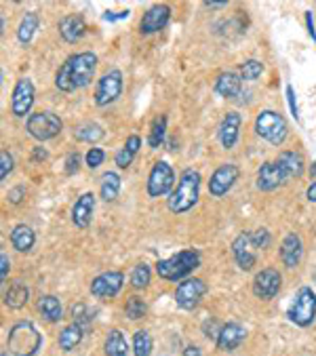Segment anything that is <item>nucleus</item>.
I'll return each instance as SVG.
<instances>
[{
    "label": "nucleus",
    "mask_w": 316,
    "mask_h": 356,
    "mask_svg": "<svg viewBox=\"0 0 316 356\" xmlns=\"http://www.w3.org/2000/svg\"><path fill=\"white\" fill-rule=\"evenodd\" d=\"M281 284H283V276L278 274V270L264 268L253 278V293L260 300H272L281 291Z\"/></svg>",
    "instance_id": "f8f14e48"
},
{
    "label": "nucleus",
    "mask_w": 316,
    "mask_h": 356,
    "mask_svg": "<svg viewBox=\"0 0 316 356\" xmlns=\"http://www.w3.org/2000/svg\"><path fill=\"white\" fill-rule=\"evenodd\" d=\"M45 159H47V150L38 146V148L34 150V161H45Z\"/></svg>",
    "instance_id": "603ef678"
},
{
    "label": "nucleus",
    "mask_w": 316,
    "mask_h": 356,
    "mask_svg": "<svg viewBox=\"0 0 316 356\" xmlns=\"http://www.w3.org/2000/svg\"><path fill=\"white\" fill-rule=\"evenodd\" d=\"M281 184H285V177H283V173H281L276 163H264L258 169V188L262 192H272Z\"/></svg>",
    "instance_id": "412c9836"
},
{
    "label": "nucleus",
    "mask_w": 316,
    "mask_h": 356,
    "mask_svg": "<svg viewBox=\"0 0 316 356\" xmlns=\"http://www.w3.org/2000/svg\"><path fill=\"white\" fill-rule=\"evenodd\" d=\"M120 91H123V72L120 70H110L106 72L100 81H97V87H95V104L97 106H110L112 102H116L120 97Z\"/></svg>",
    "instance_id": "1a4fd4ad"
},
{
    "label": "nucleus",
    "mask_w": 316,
    "mask_h": 356,
    "mask_svg": "<svg viewBox=\"0 0 316 356\" xmlns=\"http://www.w3.org/2000/svg\"><path fill=\"white\" fill-rule=\"evenodd\" d=\"M38 310L40 314L49 321V323H59L63 318V310H61V304L55 296H42L38 300Z\"/></svg>",
    "instance_id": "bb28decb"
},
{
    "label": "nucleus",
    "mask_w": 316,
    "mask_h": 356,
    "mask_svg": "<svg viewBox=\"0 0 316 356\" xmlns=\"http://www.w3.org/2000/svg\"><path fill=\"white\" fill-rule=\"evenodd\" d=\"M165 133H167V116H156L150 129V137H148V144L150 148H161V144L165 141Z\"/></svg>",
    "instance_id": "2f4dec72"
},
{
    "label": "nucleus",
    "mask_w": 316,
    "mask_h": 356,
    "mask_svg": "<svg viewBox=\"0 0 316 356\" xmlns=\"http://www.w3.org/2000/svg\"><path fill=\"white\" fill-rule=\"evenodd\" d=\"M306 24H308V34L312 36V40L316 42V32H314V19H312V13H306Z\"/></svg>",
    "instance_id": "8fccbe9b"
},
{
    "label": "nucleus",
    "mask_w": 316,
    "mask_h": 356,
    "mask_svg": "<svg viewBox=\"0 0 316 356\" xmlns=\"http://www.w3.org/2000/svg\"><path fill=\"white\" fill-rule=\"evenodd\" d=\"M78 167H81V156H78V152L68 154V159H65V173L74 175L78 171Z\"/></svg>",
    "instance_id": "37998d69"
},
{
    "label": "nucleus",
    "mask_w": 316,
    "mask_h": 356,
    "mask_svg": "<svg viewBox=\"0 0 316 356\" xmlns=\"http://www.w3.org/2000/svg\"><path fill=\"white\" fill-rule=\"evenodd\" d=\"M38 30V15L36 13H26L22 24H19V30H17V38L22 44H28L34 36V32Z\"/></svg>",
    "instance_id": "473e14b6"
},
{
    "label": "nucleus",
    "mask_w": 316,
    "mask_h": 356,
    "mask_svg": "<svg viewBox=\"0 0 316 356\" xmlns=\"http://www.w3.org/2000/svg\"><path fill=\"white\" fill-rule=\"evenodd\" d=\"M316 316V293L310 287H301L289 308V318L297 327H308L312 325Z\"/></svg>",
    "instance_id": "0eeeda50"
},
{
    "label": "nucleus",
    "mask_w": 316,
    "mask_h": 356,
    "mask_svg": "<svg viewBox=\"0 0 316 356\" xmlns=\"http://www.w3.org/2000/svg\"><path fill=\"white\" fill-rule=\"evenodd\" d=\"M255 131L260 137L270 141L272 146H281L287 139L289 127H287V120L283 118V114H278L274 110H262L255 118Z\"/></svg>",
    "instance_id": "39448f33"
},
{
    "label": "nucleus",
    "mask_w": 316,
    "mask_h": 356,
    "mask_svg": "<svg viewBox=\"0 0 316 356\" xmlns=\"http://www.w3.org/2000/svg\"><path fill=\"white\" fill-rule=\"evenodd\" d=\"M241 114L239 112H228L219 124V141H221V146L226 150L234 148L236 144V139H239V131H241Z\"/></svg>",
    "instance_id": "a211bd4d"
},
{
    "label": "nucleus",
    "mask_w": 316,
    "mask_h": 356,
    "mask_svg": "<svg viewBox=\"0 0 316 356\" xmlns=\"http://www.w3.org/2000/svg\"><path fill=\"white\" fill-rule=\"evenodd\" d=\"M123 284H125V274L123 272H116V270L104 272L97 278H93L91 296L97 298V300H110V298L120 293Z\"/></svg>",
    "instance_id": "9d476101"
},
{
    "label": "nucleus",
    "mask_w": 316,
    "mask_h": 356,
    "mask_svg": "<svg viewBox=\"0 0 316 356\" xmlns=\"http://www.w3.org/2000/svg\"><path fill=\"white\" fill-rule=\"evenodd\" d=\"M9 268H11V261H9L7 253L3 251V253H0V278H3V282H5L7 276H9Z\"/></svg>",
    "instance_id": "49530a36"
},
{
    "label": "nucleus",
    "mask_w": 316,
    "mask_h": 356,
    "mask_svg": "<svg viewBox=\"0 0 316 356\" xmlns=\"http://www.w3.org/2000/svg\"><path fill=\"white\" fill-rule=\"evenodd\" d=\"M247 337V329L239 323H228L221 327V333L217 337V350H234V348H239L243 343V339Z\"/></svg>",
    "instance_id": "6ab92c4d"
},
{
    "label": "nucleus",
    "mask_w": 316,
    "mask_h": 356,
    "mask_svg": "<svg viewBox=\"0 0 316 356\" xmlns=\"http://www.w3.org/2000/svg\"><path fill=\"white\" fill-rule=\"evenodd\" d=\"M301 255H303L301 238L295 232H289L283 238V245H281V259H283V264L287 268H297L299 261H301Z\"/></svg>",
    "instance_id": "aec40b11"
},
{
    "label": "nucleus",
    "mask_w": 316,
    "mask_h": 356,
    "mask_svg": "<svg viewBox=\"0 0 316 356\" xmlns=\"http://www.w3.org/2000/svg\"><path fill=\"white\" fill-rule=\"evenodd\" d=\"M171 19V9L167 5H154L150 7L143 17H141V24H139V30L141 34H154V32H161Z\"/></svg>",
    "instance_id": "2eb2a0df"
},
{
    "label": "nucleus",
    "mask_w": 316,
    "mask_h": 356,
    "mask_svg": "<svg viewBox=\"0 0 316 356\" xmlns=\"http://www.w3.org/2000/svg\"><path fill=\"white\" fill-rule=\"evenodd\" d=\"M133 352H135V356H150L152 354V337L148 331H137L133 335Z\"/></svg>",
    "instance_id": "c9c22d12"
},
{
    "label": "nucleus",
    "mask_w": 316,
    "mask_h": 356,
    "mask_svg": "<svg viewBox=\"0 0 316 356\" xmlns=\"http://www.w3.org/2000/svg\"><path fill=\"white\" fill-rule=\"evenodd\" d=\"M81 341H83V327L76 325V323H72L70 327H65L59 333V348L63 352H72Z\"/></svg>",
    "instance_id": "cd10ccee"
},
{
    "label": "nucleus",
    "mask_w": 316,
    "mask_h": 356,
    "mask_svg": "<svg viewBox=\"0 0 316 356\" xmlns=\"http://www.w3.org/2000/svg\"><path fill=\"white\" fill-rule=\"evenodd\" d=\"M306 198H308L310 202H316V181H312V184L308 186V190H306Z\"/></svg>",
    "instance_id": "3c124183"
},
{
    "label": "nucleus",
    "mask_w": 316,
    "mask_h": 356,
    "mask_svg": "<svg viewBox=\"0 0 316 356\" xmlns=\"http://www.w3.org/2000/svg\"><path fill=\"white\" fill-rule=\"evenodd\" d=\"M251 241H253L255 249H268L270 247V232L260 228V230L251 232Z\"/></svg>",
    "instance_id": "79ce46f5"
},
{
    "label": "nucleus",
    "mask_w": 316,
    "mask_h": 356,
    "mask_svg": "<svg viewBox=\"0 0 316 356\" xmlns=\"http://www.w3.org/2000/svg\"><path fill=\"white\" fill-rule=\"evenodd\" d=\"M150 278H152V272H150V266L148 264H137L131 272V284L135 289H143L150 284Z\"/></svg>",
    "instance_id": "f704fd0d"
},
{
    "label": "nucleus",
    "mask_w": 316,
    "mask_h": 356,
    "mask_svg": "<svg viewBox=\"0 0 316 356\" xmlns=\"http://www.w3.org/2000/svg\"><path fill=\"white\" fill-rule=\"evenodd\" d=\"M184 356H200V350H198L196 346H188V348L184 350Z\"/></svg>",
    "instance_id": "864d4df0"
},
{
    "label": "nucleus",
    "mask_w": 316,
    "mask_h": 356,
    "mask_svg": "<svg viewBox=\"0 0 316 356\" xmlns=\"http://www.w3.org/2000/svg\"><path fill=\"white\" fill-rule=\"evenodd\" d=\"M32 106H34V85L30 79H19L13 89L11 110L15 116H26V114H30Z\"/></svg>",
    "instance_id": "4468645a"
},
{
    "label": "nucleus",
    "mask_w": 316,
    "mask_h": 356,
    "mask_svg": "<svg viewBox=\"0 0 316 356\" xmlns=\"http://www.w3.org/2000/svg\"><path fill=\"white\" fill-rule=\"evenodd\" d=\"M236 179H239V167L232 165V163L219 165V167L213 171L211 179H209V194L215 196V198L228 194Z\"/></svg>",
    "instance_id": "ddd939ff"
},
{
    "label": "nucleus",
    "mask_w": 316,
    "mask_h": 356,
    "mask_svg": "<svg viewBox=\"0 0 316 356\" xmlns=\"http://www.w3.org/2000/svg\"><path fill=\"white\" fill-rule=\"evenodd\" d=\"M93 211H95V196L91 192H85L81 198L74 202V209H72V222H74V226L85 230L91 224Z\"/></svg>",
    "instance_id": "f3484780"
},
{
    "label": "nucleus",
    "mask_w": 316,
    "mask_h": 356,
    "mask_svg": "<svg viewBox=\"0 0 316 356\" xmlns=\"http://www.w3.org/2000/svg\"><path fill=\"white\" fill-rule=\"evenodd\" d=\"M100 192H102V198L104 200H108V202L114 200L118 196V192H120V177H118V173H114V171L104 173Z\"/></svg>",
    "instance_id": "7c9ffc66"
},
{
    "label": "nucleus",
    "mask_w": 316,
    "mask_h": 356,
    "mask_svg": "<svg viewBox=\"0 0 316 356\" xmlns=\"http://www.w3.org/2000/svg\"><path fill=\"white\" fill-rule=\"evenodd\" d=\"M72 316H74V323H76V325H81V327H85V325L91 321V314H89V310H87L85 304H76V306H72Z\"/></svg>",
    "instance_id": "58836bf2"
},
{
    "label": "nucleus",
    "mask_w": 316,
    "mask_h": 356,
    "mask_svg": "<svg viewBox=\"0 0 316 356\" xmlns=\"http://www.w3.org/2000/svg\"><path fill=\"white\" fill-rule=\"evenodd\" d=\"M3 356H7V352H3Z\"/></svg>",
    "instance_id": "4d7b16f0"
},
{
    "label": "nucleus",
    "mask_w": 316,
    "mask_h": 356,
    "mask_svg": "<svg viewBox=\"0 0 316 356\" xmlns=\"http://www.w3.org/2000/svg\"><path fill=\"white\" fill-rule=\"evenodd\" d=\"M221 327H223V325H221ZM221 327L217 329V323H215V321H207V323H205V335H207L209 339L217 341V337H219V333H221Z\"/></svg>",
    "instance_id": "c03bdc74"
},
{
    "label": "nucleus",
    "mask_w": 316,
    "mask_h": 356,
    "mask_svg": "<svg viewBox=\"0 0 316 356\" xmlns=\"http://www.w3.org/2000/svg\"><path fill=\"white\" fill-rule=\"evenodd\" d=\"M127 17H129V11H120V13H110V11H108V13L104 15L106 22H116V19H127Z\"/></svg>",
    "instance_id": "09e8293b"
},
{
    "label": "nucleus",
    "mask_w": 316,
    "mask_h": 356,
    "mask_svg": "<svg viewBox=\"0 0 316 356\" xmlns=\"http://www.w3.org/2000/svg\"><path fill=\"white\" fill-rule=\"evenodd\" d=\"M200 266V253L196 249H186L180 251L177 255L169 259H161L156 264V272L165 280H182L190 272H194Z\"/></svg>",
    "instance_id": "7ed1b4c3"
},
{
    "label": "nucleus",
    "mask_w": 316,
    "mask_h": 356,
    "mask_svg": "<svg viewBox=\"0 0 316 356\" xmlns=\"http://www.w3.org/2000/svg\"><path fill=\"white\" fill-rule=\"evenodd\" d=\"M310 175H312V177H316V163H312V167H310Z\"/></svg>",
    "instance_id": "6e6d98bb"
},
{
    "label": "nucleus",
    "mask_w": 316,
    "mask_h": 356,
    "mask_svg": "<svg viewBox=\"0 0 316 356\" xmlns=\"http://www.w3.org/2000/svg\"><path fill=\"white\" fill-rule=\"evenodd\" d=\"M87 32V24L81 15H68L59 22V34L63 36V40L68 42H76L81 40Z\"/></svg>",
    "instance_id": "b1692460"
},
{
    "label": "nucleus",
    "mask_w": 316,
    "mask_h": 356,
    "mask_svg": "<svg viewBox=\"0 0 316 356\" xmlns=\"http://www.w3.org/2000/svg\"><path fill=\"white\" fill-rule=\"evenodd\" d=\"M198 190H200V173L194 169H186L177 181V188L169 194V211L180 216V213L190 211L198 202Z\"/></svg>",
    "instance_id": "f03ea898"
},
{
    "label": "nucleus",
    "mask_w": 316,
    "mask_h": 356,
    "mask_svg": "<svg viewBox=\"0 0 316 356\" xmlns=\"http://www.w3.org/2000/svg\"><path fill=\"white\" fill-rule=\"evenodd\" d=\"M104 159H106V154H104V150H102V148H91V150L87 152V156H85V161H87V167H89V169H97V167L104 163Z\"/></svg>",
    "instance_id": "a19ab883"
},
{
    "label": "nucleus",
    "mask_w": 316,
    "mask_h": 356,
    "mask_svg": "<svg viewBox=\"0 0 316 356\" xmlns=\"http://www.w3.org/2000/svg\"><path fill=\"white\" fill-rule=\"evenodd\" d=\"M26 129L28 133L38 139V141H47V139H53L61 133L63 129V122L57 114L53 112H36V114H30L28 116V122H26Z\"/></svg>",
    "instance_id": "423d86ee"
},
{
    "label": "nucleus",
    "mask_w": 316,
    "mask_h": 356,
    "mask_svg": "<svg viewBox=\"0 0 316 356\" xmlns=\"http://www.w3.org/2000/svg\"><path fill=\"white\" fill-rule=\"evenodd\" d=\"M11 171H13V156L7 150H3L0 152V179L5 181Z\"/></svg>",
    "instance_id": "ea45409f"
},
{
    "label": "nucleus",
    "mask_w": 316,
    "mask_h": 356,
    "mask_svg": "<svg viewBox=\"0 0 316 356\" xmlns=\"http://www.w3.org/2000/svg\"><path fill=\"white\" fill-rule=\"evenodd\" d=\"M253 249H255V245H253V241H251V234H247V232L239 234V236L234 238V243H232L234 259H236V264L241 266V270H245V272L251 270V268L255 266V261H258Z\"/></svg>",
    "instance_id": "dca6fc26"
},
{
    "label": "nucleus",
    "mask_w": 316,
    "mask_h": 356,
    "mask_svg": "<svg viewBox=\"0 0 316 356\" xmlns=\"http://www.w3.org/2000/svg\"><path fill=\"white\" fill-rule=\"evenodd\" d=\"M34 241H36L34 230H32L30 226H26V224H17V226L11 230V245H13L19 253L32 251Z\"/></svg>",
    "instance_id": "393cba45"
},
{
    "label": "nucleus",
    "mask_w": 316,
    "mask_h": 356,
    "mask_svg": "<svg viewBox=\"0 0 316 356\" xmlns=\"http://www.w3.org/2000/svg\"><path fill=\"white\" fill-rule=\"evenodd\" d=\"M205 293H207V284L200 278H186L175 289V302L184 310H194Z\"/></svg>",
    "instance_id": "9b49d317"
},
{
    "label": "nucleus",
    "mask_w": 316,
    "mask_h": 356,
    "mask_svg": "<svg viewBox=\"0 0 316 356\" xmlns=\"http://www.w3.org/2000/svg\"><path fill=\"white\" fill-rule=\"evenodd\" d=\"M287 102H289V110H291L293 118L299 120V112H297V102H295V91H293V87H287Z\"/></svg>",
    "instance_id": "a18cd8bd"
},
{
    "label": "nucleus",
    "mask_w": 316,
    "mask_h": 356,
    "mask_svg": "<svg viewBox=\"0 0 316 356\" xmlns=\"http://www.w3.org/2000/svg\"><path fill=\"white\" fill-rule=\"evenodd\" d=\"M274 163L278 165V169H281L285 181L293 179V177H299V175L303 173V159H301V154H297V152H289V150H287V152H281L278 159H276Z\"/></svg>",
    "instance_id": "4be33fe9"
},
{
    "label": "nucleus",
    "mask_w": 316,
    "mask_h": 356,
    "mask_svg": "<svg viewBox=\"0 0 316 356\" xmlns=\"http://www.w3.org/2000/svg\"><path fill=\"white\" fill-rule=\"evenodd\" d=\"M205 7H211V9H219V7H223L221 3H205Z\"/></svg>",
    "instance_id": "5fc2aeb1"
},
{
    "label": "nucleus",
    "mask_w": 316,
    "mask_h": 356,
    "mask_svg": "<svg viewBox=\"0 0 316 356\" xmlns=\"http://www.w3.org/2000/svg\"><path fill=\"white\" fill-rule=\"evenodd\" d=\"M139 146H141V139H139L137 135H131V137L127 139V144H125V146L118 150V154H116V165H118L120 169L131 167V163H133V159H135Z\"/></svg>",
    "instance_id": "c85d7f7f"
},
{
    "label": "nucleus",
    "mask_w": 316,
    "mask_h": 356,
    "mask_svg": "<svg viewBox=\"0 0 316 356\" xmlns=\"http://www.w3.org/2000/svg\"><path fill=\"white\" fill-rule=\"evenodd\" d=\"M28 298H30V289H28V284L24 280H15L9 291L5 293V304L13 310H19L28 304Z\"/></svg>",
    "instance_id": "a878e982"
},
{
    "label": "nucleus",
    "mask_w": 316,
    "mask_h": 356,
    "mask_svg": "<svg viewBox=\"0 0 316 356\" xmlns=\"http://www.w3.org/2000/svg\"><path fill=\"white\" fill-rule=\"evenodd\" d=\"M97 70V55L91 51L76 53L65 59V63L59 67V72L55 76V85L63 93H72L76 89L87 87Z\"/></svg>",
    "instance_id": "f257e3e1"
},
{
    "label": "nucleus",
    "mask_w": 316,
    "mask_h": 356,
    "mask_svg": "<svg viewBox=\"0 0 316 356\" xmlns=\"http://www.w3.org/2000/svg\"><path fill=\"white\" fill-rule=\"evenodd\" d=\"M173 184H175L173 167L167 161H158L148 175V196L150 198L165 196L173 190Z\"/></svg>",
    "instance_id": "6e6552de"
},
{
    "label": "nucleus",
    "mask_w": 316,
    "mask_h": 356,
    "mask_svg": "<svg viewBox=\"0 0 316 356\" xmlns=\"http://www.w3.org/2000/svg\"><path fill=\"white\" fill-rule=\"evenodd\" d=\"M7 198H9V202H13V204H19V202H22V198H26V190H24L22 186H17V188L9 190Z\"/></svg>",
    "instance_id": "de8ad7c7"
},
{
    "label": "nucleus",
    "mask_w": 316,
    "mask_h": 356,
    "mask_svg": "<svg viewBox=\"0 0 316 356\" xmlns=\"http://www.w3.org/2000/svg\"><path fill=\"white\" fill-rule=\"evenodd\" d=\"M104 129L100 124H93V122H87V124H81L78 129H74V137L78 141H89V144H93V141H100L104 137Z\"/></svg>",
    "instance_id": "72a5a7b5"
},
{
    "label": "nucleus",
    "mask_w": 316,
    "mask_h": 356,
    "mask_svg": "<svg viewBox=\"0 0 316 356\" xmlns=\"http://www.w3.org/2000/svg\"><path fill=\"white\" fill-rule=\"evenodd\" d=\"M145 310H148L145 302H143L141 298H137V296L129 298V300H127V304H125V314H127L131 321H139V318H143V316H145Z\"/></svg>",
    "instance_id": "e433bc0d"
},
{
    "label": "nucleus",
    "mask_w": 316,
    "mask_h": 356,
    "mask_svg": "<svg viewBox=\"0 0 316 356\" xmlns=\"http://www.w3.org/2000/svg\"><path fill=\"white\" fill-rule=\"evenodd\" d=\"M243 89V76H239L236 72H221L215 81V91L226 97V99H234Z\"/></svg>",
    "instance_id": "5701e85b"
},
{
    "label": "nucleus",
    "mask_w": 316,
    "mask_h": 356,
    "mask_svg": "<svg viewBox=\"0 0 316 356\" xmlns=\"http://www.w3.org/2000/svg\"><path fill=\"white\" fill-rule=\"evenodd\" d=\"M7 343H9V350L15 354V356H34L42 343V337L40 333L36 331V327L28 321H22V323H15L9 331V337H7Z\"/></svg>",
    "instance_id": "20e7f679"
},
{
    "label": "nucleus",
    "mask_w": 316,
    "mask_h": 356,
    "mask_svg": "<svg viewBox=\"0 0 316 356\" xmlns=\"http://www.w3.org/2000/svg\"><path fill=\"white\" fill-rule=\"evenodd\" d=\"M264 72V63L258 61V59H247L243 65H241V76L243 81H258Z\"/></svg>",
    "instance_id": "4c0bfd02"
},
{
    "label": "nucleus",
    "mask_w": 316,
    "mask_h": 356,
    "mask_svg": "<svg viewBox=\"0 0 316 356\" xmlns=\"http://www.w3.org/2000/svg\"><path fill=\"white\" fill-rule=\"evenodd\" d=\"M106 356H127L129 354V348H127V339L125 335L118 331V329H112L106 337Z\"/></svg>",
    "instance_id": "c756f323"
}]
</instances>
